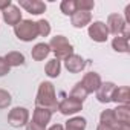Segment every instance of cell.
Returning a JSON list of instances; mask_svg holds the SVG:
<instances>
[{
    "label": "cell",
    "mask_w": 130,
    "mask_h": 130,
    "mask_svg": "<svg viewBox=\"0 0 130 130\" xmlns=\"http://www.w3.org/2000/svg\"><path fill=\"white\" fill-rule=\"evenodd\" d=\"M9 66H8V63L5 61V58L3 57H0V77H5V75H8L9 74Z\"/></svg>",
    "instance_id": "83f0119b"
},
{
    "label": "cell",
    "mask_w": 130,
    "mask_h": 130,
    "mask_svg": "<svg viewBox=\"0 0 130 130\" xmlns=\"http://www.w3.org/2000/svg\"><path fill=\"white\" fill-rule=\"evenodd\" d=\"M87 95H89V93L86 92V89L83 87V84L78 81V83L72 87V90H71V95H69V96H71V98H74V100H77V101H80V103H83V101L87 98Z\"/></svg>",
    "instance_id": "7402d4cb"
},
{
    "label": "cell",
    "mask_w": 130,
    "mask_h": 130,
    "mask_svg": "<svg viewBox=\"0 0 130 130\" xmlns=\"http://www.w3.org/2000/svg\"><path fill=\"white\" fill-rule=\"evenodd\" d=\"M115 121L119 124H130V106H118L113 109Z\"/></svg>",
    "instance_id": "e0dca14e"
},
{
    "label": "cell",
    "mask_w": 130,
    "mask_h": 130,
    "mask_svg": "<svg viewBox=\"0 0 130 130\" xmlns=\"http://www.w3.org/2000/svg\"><path fill=\"white\" fill-rule=\"evenodd\" d=\"M57 110H58L61 115H64V116H71V115H75V113H78L80 110H83V103H80V101H77V100L68 96V98H64L63 101L58 103Z\"/></svg>",
    "instance_id": "8992f818"
},
{
    "label": "cell",
    "mask_w": 130,
    "mask_h": 130,
    "mask_svg": "<svg viewBox=\"0 0 130 130\" xmlns=\"http://www.w3.org/2000/svg\"><path fill=\"white\" fill-rule=\"evenodd\" d=\"M35 106L37 107H43L47 109L51 112L57 110V95H55V87L51 81H43L38 86V92H37V98H35Z\"/></svg>",
    "instance_id": "6da1fadb"
},
{
    "label": "cell",
    "mask_w": 130,
    "mask_h": 130,
    "mask_svg": "<svg viewBox=\"0 0 130 130\" xmlns=\"http://www.w3.org/2000/svg\"><path fill=\"white\" fill-rule=\"evenodd\" d=\"M112 47L113 51L119 52V54H128L130 52V46H128V38L122 37V35H116L112 40Z\"/></svg>",
    "instance_id": "ffe728a7"
},
{
    "label": "cell",
    "mask_w": 130,
    "mask_h": 130,
    "mask_svg": "<svg viewBox=\"0 0 130 130\" xmlns=\"http://www.w3.org/2000/svg\"><path fill=\"white\" fill-rule=\"evenodd\" d=\"M75 2H77V11L90 12L95 8V2H92V0H75Z\"/></svg>",
    "instance_id": "4316f807"
},
{
    "label": "cell",
    "mask_w": 130,
    "mask_h": 130,
    "mask_svg": "<svg viewBox=\"0 0 130 130\" xmlns=\"http://www.w3.org/2000/svg\"><path fill=\"white\" fill-rule=\"evenodd\" d=\"M96 130H113V125H104V124H98Z\"/></svg>",
    "instance_id": "d6a6232c"
},
{
    "label": "cell",
    "mask_w": 130,
    "mask_h": 130,
    "mask_svg": "<svg viewBox=\"0 0 130 130\" xmlns=\"http://www.w3.org/2000/svg\"><path fill=\"white\" fill-rule=\"evenodd\" d=\"M64 68H66L71 74H80L84 68H86V61L81 55L72 54L64 60Z\"/></svg>",
    "instance_id": "8fae6325"
},
{
    "label": "cell",
    "mask_w": 130,
    "mask_h": 130,
    "mask_svg": "<svg viewBox=\"0 0 130 130\" xmlns=\"http://www.w3.org/2000/svg\"><path fill=\"white\" fill-rule=\"evenodd\" d=\"M106 26H107L109 34H113V35L116 37V35H122L124 29H125L128 25L124 22V17H122L121 14L115 12V14H110V15L107 17V23H106Z\"/></svg>",
    "instance_id": "52a82bcc"
},
{
    "label": "cell",
    "mask_w": 130,
    "mask_h": 130,
    "mask_svg": "<svg viewBox=\"0 0 130 130\" xmlns=\"http://www.w3.org/2000/svg\"><path fill=\"white\" fill-rule=\"evenodd\" d=\"M37 29H38V37H47L51 34V23L41 19L37 22Z\"/></svg>",
    "instance_id": "d4e9b609"
},
{
    "label": "cell",
    "mask_w": 130,
    "mask_h": 130,
    "mask_svg": "<svg viewBox=\"0 0 130 130\" xmlns=\"http://www.w3.org/2000/svg\"><path fill=\"white\" fill-rule=\"evenodd\" d=\"M51 54V47L47 43H37L32 49H31V57L35 60V61H43L47 55Z\"/></svg>",
    "instance_id": "2e32d148"
},
{
    "label": "cell",
    "mask_w": 130,
    "mask_h": 130,
    "mask_svg": "<svg viewBox=\"0 0 130 130\" xmlns=\"http://www.w3.org/2000/svg\"><path fill=\"white\" fill-rule=\"evenodd\" d=\"M116 89V84L112 83V81H106V83H101V86L98 87V90L95 92L96 95V100L103 104H107L112 101V95Z\"/></svg>",
    "instance_id": "30bf717a"
},
{
    "label": "cell",
    "mask_w": 130,
    "mask_h": 130,
    "mask_svg": "<svg viewBox=\"0 0 130 130\" xmlns=\"http://www.w3.org/2000/svg\"><path fill=\"white\" fill-rule=\"evenodd\" d=\"M52 118V112L47 110V109H43V107H35L34 109V113H32V121L41 127H46L49 124Z\"/></svg>",
    "instance_id": "9a60e30c"
},
{
    "label": "cell",
    "mask_w": 130,
    "mask_h": 130,
    "mask_svg": "<svg viewBox=\"0 0 130 130\" xmlns=\"http://www.w3.org/2000/svg\"><path fill=\"white\" fill-rule=\"evenodd\" d=\"M11 101H12L11 93L8 90H5V89H0V110H2V109H8L11 106Z\"/></svg>",
    "instance_id": "484cf974"
},
{
    "label": "cell",
    "mask_w": 130,
    "mask_h": 130,
    "mask_svg": "<svg viewBox=\"0 0 130 130\" xmlns=\"http://www.w3.org/2000/svg\"><path fill=\"white\" fill-rule=\"evenodd\" d=\"M29 122V110L26 107H14L8 113V124L11 127H23Z\"/></svg>",
    "instance_id": "277c9868"
},
{
    "label": "cell",
    "mask_w": 130,
    "mask_h": 130,
    "mask_svg": "<svg viewBox=\"0 0 130 130\" xmlns=\"http://www.w3.org/2000/svg\"><path fill=\"white\" fill-rule=\"evenodd\" d=\"M44 72H46V75L49 78L60 77V74H61V63H60V60H57V58L49 60L46 63V66H44Z\"/></svg>",
    "instance_id": "d6986e66"
},
{
    "label": "cell",
    "mask_w": 130,
    "mask_h": 130,
    "mask_svg": "<svg viewBox=\"0 0 130 130\" xmlns=\"http://www.w3.org/2000/svg\"><path fill=\"white\" fill-rule=\"evenodd\" d=\"M47 130H64V125H61V124H54V125H51Z\"/></svg>",
    "instance_id": "836d02e7"
},
{
    "label": "cell",
    "mask_w": 130,
    "mask_h": 130,
    "mask_svg": "<svg viewBox=\"0 0 130 130\" xmlns=\"http://www.w3.org/2000/svg\"><path fill=\"white\" fill-rule=\"evenodd\" d=\"M26 130H46V127H41V125L35 124L34 121H29L26 124Z\"/></svg>",
    "instance_id": "f1b7e54d"
},
{
    "label": "cell",
    "mask_w": 130,
    "mask_h": 130,
    "mask_svg": "<svg viewBox=\"0 0 130 130\" xmlns=\"http://www.w3.org/2000/svg\"><path fill=\"white\" fill-rule=\"evenodd\" d=\"M100 124H104V125H113V124H116L115 115H113V109H106V110L101 112V115H100Z\"/></svg>",
    "instance_id": "cb8c5ba5"
},
{
    "label": "cell",
    "mask_w": 130,
    "mask_h": 130,
    "mask_svg": "<svg viewBox=\"0 0 130 130\" xmlns=\"http://www.w3.org/2000/svg\"><path fill=\"white\" fill-rule=\"evenodd\" d=\"M87 125L86 118L83 116H72L66 121V125H64V130H84Z\"/></svg>",
    "instance_id": "44dd1931"
},
{
    "label": "cell",
    "mask_w": 130,
    "mask_h": 130,
    "mask_svg": "<svg viewBox=\"0 0 130 130\" xmlns=\"http://www.w3.org/2000/svg\"><path fill=\"white\" fill-rule=\"evenodd\" d=\"M11 5H12V3H11V0H5V2H0V9L3 11V9H6V8H8V6H11Z\"/></svg>",
    "instance_id": "1f68e13d"
},
{
    "label": "cell",
    "mask_w": 130,
    "mask_h": 130,
    "mask_svg": "<svg viewBox=\"0 0 130 130\" xmlns=\"http://www.w3.org/2000/svg\"><path fill=\"white\" fill-rule=\"evenodd\" d=\"M60 11L64 14V15H74L77 12V2L75 0H63L60 3Z\"/></svg>",
    "instance_id": "603a6c76"
},
{
    "label": "cell",
    "mask_w": 130,
    "mask_h": 130,
    "mask_svg": "<svg viewBox=\"0 0 130 130\" xmlns=\"http://www.w3.org/2000/svg\"><path fill=\"white\" fill-rule=\"evenodd\" d=\"M124 12H125V14H124V17H125V19H124V22L128 25V23H130V5H127V6H125Z\"/></svg>",
    "instance_id": "4dcf8cb0"
},
{
    "label": "cell",
    "mask_w": 130,
    "mask_h": 130,
    "mask_svg": "<svg viewBox=\"0 0 130 130\" xmlns=\"http://www.w3.org/2000/svg\"><path fill=\"white\" fill-rule=\"evenodd\" d=\"M113 130H130V124H113Z\"/></svg>",
    "instance_id": "f546056e"
},
{
    "label": "cell",
    "mask_w": 130,
    "mask_h": 130,
    "mask_svg": "<svg viewBox=\"0 0 130 130\" xmlns=\"http://www.w3.org/2000/svg\"><path fill=\"white\" fill-rule=\"evenodd\" d=\"M47 44L51 47V52L55 54V58L57 60H66L69 55L74 54L72 43L66 37H64V35H55V37H52Z\"/></svg>",
    "instance_id": "7a4b0ae2"
},
{
    "label": "cell",
    "mask_w": 130,
    "mask_h": 130,
    "mask_svg": "<svg viewBox=\"0 0 130 130\" xmlns=\"http://www.w3.org/2000/svg\"><path fill=\"white\" fill-rule=\"evenodd\" d=\"M14 34L19 40L29 43L38 37V29H37V22L32 20H22L14 26Z\"/></svg>",
    "instance_id": "3957f363"
},
{
    "label": "cell",
    "mask_w": 130,
    "mask_h": 130,
    "mask_svg": "<svg viewBox=\"0 0 130 130\" xmlns=\"http://www.w3.org/2000/svg\"><path fill=\"white\" fill-rule=\"evenodd\" d=\"M80 83L83 84V87L86 89L87 93H93V92L98 90V87L101 86L103 81H101L100 74H96V72H87V74H84V77H83V80Z\"/></svg>",
    "instance_id": "9c48e42d"
},
{
    "label": "cell",
    "mask_w": 130,
    "mask_h": 130,
    "mask_svg": "<svg viewBox=\"0 0 130 130\" xmlns=\"http://www.w3.org/2000/svg\"><path fill=\"white\" fill-rule=\"evenodd\" d=\"M19 8H23L32 15H40L46 11V3L41 0H19Z\"/></svg>",
    "instance_id": "ba28073f"
},
{
    "label": "cell",
    "mask_w": 130,
    "mask_h": 130,
    "mask_svg": "<svg viewBox=\"0 0 130 130\" xmlns=\"http://www.w3.org/2000/svg\"><path fill=\"white\" fill-rule=\"evenodd\" d=\"M112 101L118 106H130V89L128 86H119L112 95Z\"/></svg>",
    "instance_id": "4fadbf2b"
},
{
    "label": "cell",
    "mask_w": 130,
    "mask_h": 130,
    "mask_svg": "<svg viewBox=\"0 0 130 130\" xmlns=\"http://www.w3.org/2000/svg\"><path fill=\"white\" fill-rule=\"evenodd\" d=\"M2 15H3V22L9 26H15L17 23H20L23 19H22V11L17 5H11L8 6L6 9L2 11Z\"/></svg>",
    "instance_id": "7c38bea8"
},
{
    "label": "cell",
    "mask_w": 130,
    "mask_h": 130,
    "mask_svg": "<svg viewBox=\"0 0 130 130\" xmlns=\"http://www.w3.org/2000/svg\"><path fill=\"white\" fill-rule=\"evenodd\" d=\"M5 61L8 63L9 68H17V66H22V64H25V55L19 51H11L8 52L5 57Z\"/></svg>",
    "instance_id": "ac0fdd59"
},
{
    "label": "cell",
    "mask_w": 130,
    "mask_h": 130,
    "mask_svg": "<svg viewBox=\"0 0 130 130\" xmlns=\"http://www.w3.org/2000/svg\"><path fill=\"white\" fill-rule=\"evenodd\" d=\"M71 23L74 28L81 29L86 28L92 23V14L90 12H84V11H77L72 17H71Z\"/></svg>",
    "instance_id": "5bb4252c"
},
{
    "label": "cell",
    "mask_w": 130,
    "mask_h": 130,
    "mask_svg": "<svg viewBox=\"0 0 130 130\" xmlns=\"http://www.w3.org/2000/svg\"><path fill=\"white\" fill-rule=\"evenodd\" d=\"M87 34H89V37H90L93 41H96V43H104V41H107V38H109L107 26H106L104 22H100V20L89 25Z\"/></svg>",
    "instance_id": "5b68a950"
}]
</instances>
